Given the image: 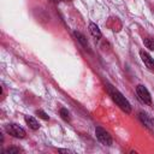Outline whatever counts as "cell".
<instances>
[{"mask_svg": "<svg viewBox=\"0 0 154 154\" xmlns=\"http://www.w3.org/2000/svg\"><path fill=\"white\" fill-rule=\"evenodd\" d=\"M138 117H140L141 122H142L146 126H148V128H153V126H152V119H149L148 116H147L146 113H142V112H141V113L138 114Z\"/></svg>", "mask_w": 154, "mask_h": 154, "instance_id": "9", "label": "cell"}, {"mask_svg": "<svg viewBox=\"0 0 154 154\" xmlns=\"http://www.w3.org/2000/svg\"><path fill=\"white\" fill-rule=\"evenodd\" d=\"M6 131H7V134H10L11 136H13V137H18V138H23V137H25V130L23 129V128H20L19 125H17V124H7L6 125Z\"/></svg>", "mask_w": 154, "mask_h": 154, "instance_id": "4", "label": "cell"}, {"mask_svg": "<svg viewBox=\"0 0 154 154\" xmlns=\"http://www.w3.org/2000/svg\"><path fill=\"white\" fill-rule=\"evenodd\" d=\"M89 31H90V34H91V36L94 38H96V40L101 38V31H100L99 26L95 23H90L89 24Z\"/></svg>", "mask_w": 154, "mask_h": 154, "instance_id": "6", "label": "cell"}, {"mask_svg": "<svg viewBox=\"0 0 154 154\" xmlns=\"http://www.w3.org/2000/svg\"><path fill=\"white\" fill-rule=\"evenodd\" d=\"M95 135H96V138L102 144H105V146H111L112 144V137H111V135L106 130H103L102 128L96 126L95 128Z\"/></svg>", "mask_w": 154, "mask_h": 154, "instance_id": "3", "label": "cell"}, {"mask_svg": "<svg viewBox=\"0 0 154 154\" xmlns=\"http://www.w3.org/2000/svg\"><path fill=\"white\" fill-rule=\"evenodd\" d=\"M60 116H61V118L65 122H69L70 120V116H69V112H67L66 108H60Z\"/></svg>", "mask_w": 154, "mask_h": 154, "instance_id": "11", "label": "cell"}, {"mask_svg": "<svg viewBox=\"0 0 154 154\" xmlns=\"http://www.w3.org/2000/svg\"><path fill=\"white\" fill-rule=\"evenodd\" d=\"M136 93H137V96H138V99L143 102V103H146V105H152V96H150V94H149V91H148V89L144 87V85H142V84H138L137 87H136Z\"/></svg>", "mask_w": 154, "mask_h": 154, "instance_id": "2", "label": "cell"}, {"mask_svg": "<svg viewBox=\"0 0 154 154\" xmlns=\"http://www.w3.org/2000/svg\"><path fill=\"white\" fill-rule=\"evenodd\" d=\"M5 153H7V154H16V153H19V148H8V149H6Z\"/></svg>", "mask_w": 154, "mask_h": 154, "instance_id": "13", "label": "cell"}, {"mask_svg": "<svg viewBox=\"0 0 154 154\" xmlns=\"http://www.w3.org/2000/svg\"><path fill=\"white\" fill-rule=\"evenodd\" d=\"M143 43L147 48H149L150 51H154V38H150V37H147L143 40Z\"/></svg>", "mask_w": 154, "mask_h": 154, "instance_id": "10", "label": "cell"}, {"mask_svg": "<svg viewBox=\"0 0 154 154\" xmlns=\"http://www.w3.org/2000/svg\"><path fill=\"white\" fill-rule=\"evenodd\" d=\"M108 93H109L112 100L117 103V106H118L122 111H124L125 113H130V112H131V106H130L129 101L125 99V96H124L119 90H117V89H114L113 87L109 85V87H108Z\"/></svg>", "mask_w": 154, "mask_h": 154, "instance_id": "1", "label": "cell"}, {"mask_svg": "<svg viewBox=\"0 0 154 154\" xmlns=\"http://www.w3.org/2000/svg\"><path fill=\"white\" fill-rule=\"evenodd\" d=\"M152 126H153V129H154V119H152Z\"/></svg>", "mask_w": 154, "mask_h": 154, "instance_id": "15", "label": "cell"}, {"mask_svg": "<svg viewBox=\"0 0 154 154\" xmlns=\"http://www.w3.org/2000/svg\"><path fill=\"white\" fill-rule=\"evenodd\" d=\"M140 57H141L143 64L147 66V69L154 72V59L147 52H144V51H140Z\"/></svg>", "mask_w": 154, "mask_h": 154, "instance_id": "5", "label": "cell"}, {"mask_svg": "<svg viewBox=\"0 0 154 154\" xmlns=\"http://www.w3.org/2000/svg\"><path fill=\"white\" fill-rule=\"evenodd\" d=\"M24 119H25V123L28 124V126H29L30 129H32V130H37V129L40 128V124L37 123V120H36L34 117L25 116V117H24Z\"/></svg>", "mask_w": 154, "mask_h": 154, "instance_id": "7", "label": "cell"}, {"mask_svg": "<svg viewBox=\"0 0 154 154\" xmlns=\"http://www.w3.org/2000/svg\"><path fill=\"white\" fill-rule=\"evenodd\" d=\"M36 114H37L41 119H43V120H48V119H49V117H48V116L46 114V112H43L42 109H37V111H36Z\"/></svg>", "mask_w": 154, "mask_h": 154, "instance_id": "12", "label": "cell"}, {"mask_svg": "<svg viewBox=\"0 0 154 154\" xmlns=\"http://www.w3.org/2000/svg\"><path fill=\"white\" fill-rule=\"evenodd\" d=\"M73 35L76 36V38L81 42V45H82L83 47H87V46H88V41H87V38H85V36H84L83 34H81L79 31H75Z\"/></svg>", "mask_w": 154, "mask_h": 154, "instance_id": "8", "label": "cell"}, {"mask_svg": "<svg viewBox=\"0 0 154 154\" xmlns=\"http://www.w3.org/2000/svg\"><path fill=\"white\" fill-rule=\"evenodd\" d=\"M63 1H70V0H63Z\"/></svg>", "mask_w": 154, "mask_h": 154, "instance_id": "16", "label": "cell"}, {"mask_svg": "<svg viewBox=\"0 0 154 154\" xmlns=\"http://www.w3.org/2000/svg\"><path fill=\"white\" fill-rule=\"evenodd\" d=\"M58 152H60V153H71L70 150H67V149H59Z\"/></svg>", "mask_w": 154, "mask_h": 154, "instance_id": "14", "label": "cell"}]
</instances>
